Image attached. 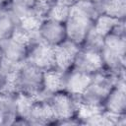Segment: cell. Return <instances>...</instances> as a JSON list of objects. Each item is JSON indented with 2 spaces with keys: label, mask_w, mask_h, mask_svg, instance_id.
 <instances>
[{
  "label": "cell",
  "mask_w": 126,
  "mask_h": 126,
  "mask_svg": "<svg viewBox=\"0 0 126 126\" xmlns=\"http://www.w3.org/2000/svg\"><path fill=\"white\" fill-rule=\"evenodd\" d=\"M97 15L96 6L89 0H82L72 4L69 16L64 23L67 39L81 46L93 28L94 21Z\"/></svg>",
  "instance_id": "6da1fadb"
},
{
  "label": "cell",
  "mask_w": 126,
  "mask_h": 126,
  "mask_svg": "<svg viewBox=\"0 0 126 126\" xmlns=\"http://www.w3.org/2000/svg\"><path fill=\"white\" fill-rule=\"evenodd\" d=\"M37 33L40 39L52 46H56L67 39L65 24L49 18L42 20Z\"/></svg>",
  "instance_id": "52a82bcc"
},
{
  "label": "cell",
  "mask_w": 126,
  "mask_h": 126,
  "mask_svg": "<svg viewBox=\"0 0 126 126\" xmlns=\"http://www.w3.org/2000/svg\"><path fill=\"white\" fill-rule=\"evenodd\" d=\"M16 118L15 95L0 94V125H13Z\"/></svg>",
  "instance_id": "9a60e30c"
},
{
  "label": "cell",
  "mask_w": 126,
  "mask_h": 126,
  "mask_svg": "<svg viewBox=\"0 0 126 126\" xmlns=\"http://www.w3.org/2000/svg\"><path fill=\"white\" fill-rule=\"evenodd\" d=\"M38 98H41V97H36L22 92H18L15 94V105H16L17 117L28 119L33 104Z\"/></svg>",
  "instance_id": "d6986e66"
},
{
  "label": "cell",
  "mask_w": 126,
  "mask_h": 126,
  "mask_svg": "<svg viewBox=\"0 0 126 126\" xmlns=\"http://www.w3.org/2000/svg\"><path fill=\"white\" fill-rule=\"evenodd\" d=\"M17 87L19 92L36 97H46L43 90V71L28 62H24L17 74Z\"/></svg>",
  "instance_id": "3957f363"
},
{
  "label": "cell",
  "mask_w": 126,
  "mask_h": 126,
  "mask_svg": "<svg viewBox=\"0 0 126 126\" xmlns=\"http://www.w3.org/2000/svg\"><path fill=\"white\" fill-rule=\"evenodd\" d=\"M95 6L98 14H105L119 20L126 18V0H102Z\"/></svg>",
  "instance_id": "2e32d148"
},
{
  "label": "cell",
  "mask_w": 126,
  "mask_h": 126,
  "mask_svg": "<svg viewBox=\"0 0 126 126\" xmlns=\"http://www.w3.org/2000/svg\"><path fill=\"white\" fill-rule=\"evenodd\" d=\"M43 18L34 14V13H30L28 15L23 16L22 18H20L17 22V25L23 29L24 31H26L29 33H32L33 35H38L37 31L38 28L42 22Z\"/></svg>",
  "instance_id": "ffe728a7"
},
{
  "label": "cell",
  "mask_w": 126,
  "mask_h": 126,
  "mask_svg": "<svg viewBox=\"0 0 126 126\" xmlns=\"http://www.w3.org/2000/svg\"><path fill=\"white\" fill-rule=\"evenodd\" d=\"M2 11H3V6H2L1 4H0V14L2 13Z\"/></svg>",
  "instance_id": "d4e9b609"
},
{
  "label": "cell",
  "mask_w": 126,
  "mask_h": 126,
  "mask_svg": "<svg viewBox=\"0 0 126 126\" xmlns=\"http://www.w3.org/2000/svg\"><path fill=\"white\" fill-rule=\"evenodd\" d=\"M23 64L24 62L23 63L14 62L0 55V79L10 75L17 74Z\"/></svg>",
  "instance_id": "603a6c76"
},
{
  "label": "cell",
  "mask_w": 126,
  "mask_h": 126,
  "mask_svg": "<svg viewBox=\"0 0 126 126\" xmlns=\"http://www.w3.org/2000/svg\"><path fill=\"white\" fill-rule=\"evenodd\" d=\"M28 52V46L16 41L11 36L0 39V55L11 61L19 63L26 62Z\"/></svg>",
  "instance_id": "7c38bea8"
},
{
  "label": "cell",
  "mask_w": 126,
  "mask_h": 126,
  "mask_svg": "<svg viewBox=\"0 0 126 126\" xmlns=\"http://www.w3.org/2000/svg\"><path fill=\"white\" fill-rule=\"evenodd\" d=\"M124 22L125 20H119L117 18L108 16L105 14H98L94 21L93 29L98 34L104 37Z\"/></svg>",
  "instance_id": "ac0fdd59"
},
{
  "label": "cell",
  "mask_w": 126,
  "mask_h": 126,
  "mask_svg": "<svg viewBox=\"0 0 126 126\" xmlns=\"http://www.w3.org/2000/svg\"><path fill=\"white\" fill-rule=\"evenodd\" d=\"M72 68L91 75H95L103 71L104 66L100 55V51L81 47Z\"/></svg>",
  "instance_id": "ba28073f"
},
{
  "label": "cell",
  "mask_w": 126,
  "mask_h": 126,
  "mask_svg": "<svg viewBox=\"0 0 126 126\" xmlns=\"http://www.w3.org/2000/svg\"><path fill=\"white\" fill-rule=\"evenodd\" d=\"M17 26V21L7 11L3 10L0 14V39L11 36Z\"/></svg>",
  "instance_id": "44dd1931"
},
{
  "label": "cell",
  "mask_w": 126,
  "mask_h": 126,
  "mask_svg": "<svg viewBox=\"0 0 126 126\" xmlns=\"http://www.w3.org/2000/svg\"><path fill=\"white\" fill-rule=\"evenodd\" d=\"M103 46L118 55L126 56L125 22L119 25L113 32L104 36Z\"/></svg>",
  "instance_id": "4fadbf2b"
},
{
  "label": "cell",
  "mask_w": 126,
  "mask_h": 126,
  "mask_svg": "<svg viewBox=\"0 0 126 126\" xmlns=\"http://www.w3.org/2000/svg\"><path fill=\"white\" fill-rule=\"evenodd\" d=\"M94 76V75H91L71 68L69 71L65 72L64 91L74 97L79 98L92 83Z\"/></svg>",
  "instance_id": "30bf717a"
},
{
  "label": "cell",
  "mask_w": 126,
  "mask_h": 126,
  "mask_svg": "<svg viewBox=\"0 0 126 126\" xmlns=\"http://www.w3.org/2000/svg\"><path fill=\"white\" fill-rule=\"evenodd\" d=\"M80 49L81 46L70 39H66L54 46L55 68L63 72L69 71L73 67Z\"/></svg>",
  "instance_id": "9c48e42d"
},
{
  "label": "cell",
  "mask_w": 126,
  "mask_h": 126,
  "mask_svg": "<svg viewBox=\"0 0 126 126\" xmlns=\"http://www.w3.org/2000/svg\"><path fill=\"white\" fill-rule=\"evenodd\" d=\"M30 125H55L56 117L47 97L38 98L28 117Z\"/></svg>",
  "instance_id": "8fae6325"
},
{
  "label": "cell",
  "mask_w": 126,
  "mask_h": 126,
  "mask_svg": "<svg viewBox=\"0 0 126 126\" xmlns=\"http://www.w3.org/2000/svg\"><path fill=\"white\" fill-rule=\"evenodd\" d=\"M102 110L117 115H126V84L120 78L112 86L101 104Z\"/></svg>",
  "instance_id": "8992f818"
},
{
  "label": "cell",
  "mask_w": 126,
  "mask_h": 126,
  "mask_svg": "<svg viewBox=\"0 0 126 126\" xmlns=\"http://www.w3.org/2000/svg\"><path fill=\"white\" fill-rule=\"evenodd\" d=\"M103 39L104 37L101 36L100 34H98L93 28L91 29V31L89 32V33L87 34L83 44L81 45L82 48H86V49H92V50H95V51H100V49L103 46Z\"/></svg>",
  "instance_id": "7402d4cb"
},
{
  "label": "cell",
  "mask_w": 126,
  "mask_h": 126,
  "mask_svg": "<svg viewBox=\"0 0 126 126\" xmlns=\"http://www.w3.org/2000/svg\"><path fill=\"white\" fill-rule=\"evenodd\" d=\"M89 1H91V2H92V3H94V5H97V4H98V3H100L102 0H89Z\"/></svg>",
  "instance_id": "cb8c5ba5"
},
{
  "label": "cell",
  "mask_w": 126,
  "mask_h": 126,
  "mask_svg": "<svg viewBox=\"0 0 126 126\" xmlns=\"http://www.w3.org/2000/svg\"><path fill=\"white\" fill-rule=\"evenodd\" d=\"M64 84L65 72L58 69L43 71V90L45 96L64 91Z\"/></svg>",
  "instance_id": "5bb4252c"
},
{
  "label": "cell",
  "mask_w": 126,
  "mask_h": 126,
  "mask_svg": "<svg viewBox=\"0 0 126 126\" xmlns=\"http://www.w3.org/2000/svg\"><path fill=\"white\" fill-rule=\"evenodd\" d=\"M26 62L36 68L46 71L55 68L54 46L46 43L42 39H36L30 47Z\"/></svg>",
  "instance_id": "277c9868"
},
{
  "label": "cell",
  "mask_w": 126,
  "mask_h": 126,
  "mask_svg": "<svg viewBox=\"0 0 126 126\" xmlns=\"http://www.w3.org/2000/svg\"><path fill=\"white\" fill-rule=\"evenodd\" d=\"M37 0H9L3 10L11 14L18 22L20 18L33 12Z\"/></svg>",
  "instance_id": "e0dca14e"
},
{
  "label": "cell",
  "mask_w": 126,
  "mask_h": 126,
  "mask_svg": "<svg viewBox=\"0 0 126 126\" xmlns=\"http://www.w3.org/2000/svg\"><path fill=\"white\" fill-rule=\"evenodd\" d=\"M54 111L57 125L58 122L77 117V98L65 91L46 96Z\"/></svg>",
  "instance_id": "5b68a950"
},
{
  "label": "cell",
  "mask_w": 126,
  "mask_h": 126,
  "mask_svg": "<svg viewBox=\"0 0 126 126\" xmlns=\"http://www.w3.org/2000/svg\"><path fill=\"white\" fill-rule=\"evenodd\" d=\"M118 79L120 78L103 70L94 76L92 83L86 89L84 94L77 99L87 104L101 106L108 92Z\"/></svg>",
  "instance_id": "7a4b0ae2"
}]
</instances>
